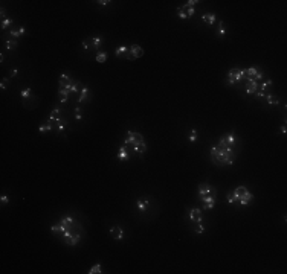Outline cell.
Here are the masks:
<instances>
[{
	"instance_id": "30bf717a",
	"label": "cell",
	"mask_w": 287,
	"mask_h": 274,
	"mask_svg": "<svg viewBox=\"0 0 287 274\" xmlns=\"http://www.w3.org/2000/svg\"><path fill=\"white\" fill-rule=\"evenodd\" d=\"M110 233H112L113 239H116V241H121L122 238H124V230H122L121 227H112L110 228Z\"/></svg>"
},
{
	"instance_id": "484cf974",
	"label": "cell",
	"mask_w": 287,
	"mask_h": 274,
	"mask_svg": "<svg viewBox=\"0 0 287 274\" xmlns=\"http://www.w3.org/2000/svg\"><path fill=\"white\" fill-rule=\"evenodd\" d=\"M272 84H273V82H272V79H266V81L261 84V87H258V88H260V90H263L264 93H266V90H267L269 87H272Z\"/></svg>"
},
{
	"instance_id": "44dd1931",
	"label": "cell",
	"mask_w": 287,
	"mask_h": 274,
	"mask_svg": "<svg viewBox=\"0 0 287 274\" xmlns=\"http://www.w3.org/2000/svg\"><path fill=\"white\" fill-rule=\"evenodd\" d=\"M55 125H57V130H58V131H63L64 128H66V125H67V120L63 119V117H60L58 120L55 122Z\"/></svg>"
},
{
	"instance_id": "d4e9b609",
	"label": "cell",
	"mask_w": 287,
	"mask_h": 274,
	"mask_svg": "<svg viewBox=\"0 0 287 274\" xmlns=\"http://www.w3.org/2000/svg\"><path fill=\"white\" fill-rule=\"evenodd\" d=\"M224 35H226L224 23H223V21H218V37H220V38H224Z\"/></svg>"
},
{
	"instance_id": "ffe728a7",
	"label": "cell",
	"mask_w": 287,
	"mask_h": 274,
	"mask_svg": "<svg viewBox=\"0 0 287 274\" xmlns=\"http://www.w3.org/2000/svg\"><path fill=\"white\" fill-rule=\"evenodd\" d=\"M52 123H54V122H49V120H47L46 123H43V125H40V132H41V134H45V132L51 131L52 128H54V125H52Z\"/></svg>"
},
{
	"instance_id": "b9f144b4",
	"label": "cell",
	"mask_w": 287,
	"mask_h": 274,
	"mask_svg": "<svg viewBox=\"0 0 287 274\" xmlns=\"http://www.w3.org/2000/svg\"><path fill=\"white\" fill-rule=\"evenodd\" d=\"M83 47H84V50H89V47H90V41H89V40H83Z\"/></svg>"
},
{
	"instance_id": "f5cc1de1",
	"label": "cell",
	"mask_w": 287,
	"mask_h": 274,
	"mask_svg": "<svg viewBox=\"0 0 287 274\" xmlns=\"http://www.w3.org/2000/svg\"><path fill=\"white\" fill-rule=\"evenodd\" d=\"M17 73H19V70H17V69H14V70H12V72H11V76L9 78H12V76H15V75Z\"/></svg>"
},
{
	"instance_id": "681fc988",
	"label": "cell",
	"mask_w": 287,
	"mask_h": 274,
	"mask_svg": "<svg viewBox=\"0 0 287 274\" xmlns=\"http://www.w3.org/2000/svg\"><path fill=\"white\" fill-rule=\"evenodd\" d=\"M0 17H2L3 20H5V17H6V11H5V8H2V9H0Z\"/></svg>"
},
{
	"instance_id": "f35d334b",
	"label": "cell",
	"mask_w": 287,
	"mask_h": 274,
	"mask_svg": "<svg viewBox=\"0 0 287 274\" xmlns=\"http://www.w3.org/2000/svg\"><path fill=\"white\" fill-rule=\"evenodd\" d=\"M177 14H179V17L182 20H185V19H188V15H186V12H185L183 9H180V8H177Z\"/></svg>"
},
{
	"instance_id": "4fadbf2b",
	"label": "cell",
	"mask_w": 287,
	"mask_h": 274,
	"mask_svg": "<svg viewBox=\"0 0 287 274\" xmlns=\"http://www.w3.org/2000/svg\"><path fill=\"white\" fill-rule=\"evenodd\" d=\"M25 30H26V29L23 28V26H20L19 29H9V35H11L12 40H17L19 37H21V35L25 34Z\"/></svg>"
},
{
	"instance_id": "e0dca14e",
	"label": "cell",
	"mask_w": 287,
	"mask_h": 274,
	"mask_svg": "<svg viewBox=\"0 0 287 274\" xmlns=\"http://www.w3.org/2000/svg\"><path fill=\"white\" fill-rule=\"evenodd\" d=\"M118 158H119V161H124V160H127V158H129V152H127V146H121V148H119Z\"/></svg>"
},
{
	"instance_id": "3957f363",
	"label": "cell",
	"mask_w": 287,
	"mask_h": 274,
	"mask_svg": "<svg viewBox=\"0 0 287 274\" xmlns=\"http://www.w3.org/2000/svg\"><path fill=\"white\" fill-rule=\"evenodd\" d=\"M144 55V49L138 44H133V46L129 49V54H125V58L127 60H135V58H141Z\"/></svg>"
},
{
	"instance_id": "6da1fadb",
	"label": "cell",
	"mask_w": 287,
	"mask_h": 274,
	"mask_svg": "<svg viewBox=\"0 0 287 274\" xmlns=\"http://www.w3.org/2000/svg\"><path fill=\"white\" fill-rule=\"evenodd\" d=\"M63 239H64V242L67 245L73 247V245L78 244L79 239H81V233H73L72 230H67V232L63 233Z\"/></svg>"
},
{
	"instance_id": "c3c4849f",
	"label": "cell",
	"mask_w": 287,
	"mask_h": 274,
	"mask_svg": "<svg viewBox=\"0 0 287 274\" xmlns=\"http://www.w3.org/2000/svg\"><path fill=\"white\" fill-rule=\"evenodd\" d=\"M214 207V204H203V210H211Z\"/></svg>"
},
{
	"instance_id": "4dcf8cb0",
	"label": "cell",
	"mask_w": 287,
	"mask_h": 274,
	"mask_svg": "<svg viewBox=\"0 0 287 274\" xmlns=\"http://www.w3.org/2000/svg\"><path fill=\"white\" fill-rule=\"evenodd\" d=\"M226 200H228V203H229V204H232V203L238 201V198L235 197V193H234V192H229L228 195H226Z\"/></svg>"
},
{
	"instance_id": "52a82bcc",
	"label": "cell",
	"mask_w": 287,
	"mask_h": 274,
	"mask_svg": "<svg viewBox=\"0 0 287 274\" xmlns=\"http://www.w3.org/2000/svg\"><path fill=\"white\" fill-rule=\"evenodd\" d=\"M246 82H248V84H246V93H248V95H254L255 91L258 90V82L255 81L254 78H248V79H246Z\"/></svg>"
},
{
	"instance_id": "ba28073f",
	"label": "cell",
	"mask_w": 287,
	"mask_h": 274,
	"mask_svg": "<svg viewBox=\"0 0 287 274\" xmlns=\"http://www.w3.org/2000/svg\"><path fill=\"white\" fill-rule=\"evenodd\" d=\"M188 218L196 224L202 222V209H191L188 213Z\"/></svg>"
},
{
	"instance_id": "f6af8a7d",
	"label": "cell",
	"mask_w": 287,
	"mask_h": 274,
	"mask_svg": "<svg viewBox=\"0 0 287 274\" xmlns=\"http://www.w3.org/2000/svg\"><path fill=\"white\" fill-rule=\"evenodd\" d=\"M6 85H8V79L5 78L2 81V84H0V88H2V90H6Z\"/></svg>"
},
{
	"instance_id": "603a6c76",
	"label": "cell",
	"mask_w": 287,
	"mask_h": 274,
	"mask_svg": "<svg viewBox=\"0 0 287 274\" xmlns=\"http://www.w3.org/2000/svg\"><path fill=\"white\" fill-rule=\"evenodd\" d=\"M203 204H215V198L214 195H206V197H202L200 198Z\"/></svg>"
},
{
	"instance_id": "9a60e30c",
	"label": "cell",
	"mask_w": 287,
	"mask_h": 274,
	"mask_svg": "<svg viewBox=\"0 0 287 274\" xmlns=\"http://www.w3.org/2000/svg\"><path fill=\"white\" fill-rule=\"evenodd\" d=\"M202 20H203V21H206L208 24H214V23H215V14H212V12L203 14V15H202Z\"/></svg>"
},
{
	"instance_id": "bcb514c9",
	"label": "cell",
	"mask_w": 287,
	"mask_h": 274,
	"mask_svg": "<svg viewBox=\"0 0 287 274\" xmlns=\"http://www.w3.org/2000/svg\"><path fill=\"white\" fill-rule=\"evenodd\" d=\"M0 201H2L3 204H6V203H9V198H8L6 195H2V197H0Z\"/></svg>"
},
{
	"instance_id": "d6986e66",
	"label": "cell",
	"mask_w": 287,
	"mask_h": 274,
	"mask_svg": "<svg viewBox=\"0 0 287 274\" xmlns=\"http://www.w3.org/2000/svg\"><path fill=\"white\" fill-rule=\"evenodd\" d=\"M223 140H224V143H226V145L232 146L234 142H235V134H234V132H229V134L223 136Z\"/></svg>"
},
{
	"instance_id": "db71d44e",
	"label": "cell",
	"mask_w": 287,
	"mask_h": 274,
	"mask_svg": "<svg viewBox=\"0 0 287 274\" xmlns=\"http://www.w3.org/2000/svg\"><path fill=\"white\" fill-rule=\"evenodd\" d=\"M281 132H282V134H286V132H287V128H286V125H282V126H281Z\"/></svg>"
},
{
	"instance_id": "f907efd6",
	"label": "cell",
	"mask_w": 287,
	"mask_h": 274,
	"mask_svg": "<svg viewBox=\"0 0 287 274\" xmlns=\"http://www.w3.org/2000/svg\"><path fill=\"white\" fill-rule=\"evenodd\" d=\"M238 203H240L241 206H246V204H248L249 201H248V200H244V198H240V200H238Z\"/></svg>"
},
{
	"instance_id": "d590c367",
	"label": "cell",
	"mask_w": 287,
	"mask_h": 274,
	"mask_svg": "<svg viewBox=\"0 0 287 274\" xmlns=\"http://www.w3.org/2000/svg\"><path fill=\"white\" fill-rule=\"evenodd\" d=\"M51 230H52V233H54V235H58V233H63V230H61V225H60V224L52 225V228H51Z\"/></svg>"
},
{
	"instance_id": "7c38bea8",
	"label": "cell",
	"mask_w": 287,
	"mask_h": 274,
	"mask_svg": "<svg viewBox=\"0 0 287 274\" xmlns=\"http://www.w3.org/2000/svg\"><path fill=\"white\" fill-rule=\"evenodd\" d=\"M148 204H150V200H148V198H145V200H142V198H141V200L136 201V206H138V210H139V212H145V210L148 209Z\"/></svg>"
},
{
	"instance_id": "816d5d0a",
	"label": "cell",
	"mask_w": 287,
	"mask_h": 274,
	"mask_svg": "<svg viewBox=\"0 0 287 274\" xmlns=\"http://www.w3.org/2000/svg\"><path fill=\"white\" fill-rule=\"evenodd\" d=\"M96 3H99V5H103V6H105V5H109V0H99V2H96Z\"/></svg>"
},
{
	"instance_id": "4316f807",
	"label": "cell",
	"mask_w": 287,
	"mask_h": 274,
	"mask_svg": "<svg viewBox=\"0 0 287 274\" xmlns=\"http://www.w3.org/2000/svg\"><path fill=\"white\" fill-rule=\"evenodd\" d=\"M17 47V40H8L6 41V49L8 50H14Z\"/></svg>"
},
{
	"instance_id": "8992f818",
	"label": "cell",
	"mask_w": 287,
	"mask_h": 274,
	"mask_svg": "<svg viewBox=\"0 0 287 274\" xmlns=\"http://www.w3.org/2000/svg\"><path fill=\"white\" fill-rule=\"evenodd\" d=\"M73 82H75V81L72 79V76H70V75L61 73V75H60V81H58V87H60V88H66V87L72 85Z\"/></svg>"
},
{
	"instance_id": "1f68e13d",
	"label": "cell",
	"mask_w": 287,
	"mask_h": 274,
	"mask_svg": "<svg viewBox=\"0 0 287 274\" xmlns=\"http://www.w3.org/2000/svg\"><path fill=\"white\" fill-rule=\"evenodd\" d=\"M257 72H258L257 67H249V69H246V75H248V78H254Z\"/></svg>"
},
{
	"instance_id": "ac0fdd59",
	"label": "cell",
	"mask_w": 287,
	"mask_h": 274,
	"mask_svg": "<svg viewBox=\"0 0 287 274\" xmlns=\"http://www.w3.org/2000/svg\"><path fill=\"white\" fill-rule=\"evenodd\" d=\"M60 113H61L60 108H54V110L51 111V116H49V119H47V120H49V122H57V120L60 119Z\"/></svg>"
},
{
	"instance_id": "277c9868",
	"label": "cell",
	"mask_w": 287,
	"mask_h": 274,
	"mask_svg": "<svg viewBox=\"0 0 287 274\" xmlns=\"http://www.w3.org/2000/svg\"><path fill=\"white\" fill-rule=\"evenodd\" d=\"M228 76H232L235 81H241V79H248V75H246V70L241 69H231L228 72Z\"/></svg>"
},
{
	"instance_id": "7402d4cb",
	"label": "cell",
	"mask_w": 287,
	"mask_h": 274,
	"mask_svg": "<svg viewBox=\"0 0 287 274\" xmlns=\"http://www.w3.org/2000/svg\"><path fill=\"white\" fill-rule=\"evenodd\" d=\"M266 102L270 104V105H278L280 104V99H278L276 96H273V95H266Z\"/></svg>"
},
{
	"instance_id": "e575fe53",
	"label": "cell",
	"mask_w": 287,
	"mask_h": 274,
	"mask_svg": "<svg viewBox=\"0 0 287 274\" xmlns=\"http://www.w3.org/2000/svg\"><path fill=\"white\" fill-rule=\"evenodd\" d=\"M90 274H99V273H103L101 271V265L99 263H96V265H93V267L90 268V271H89Z\"/></svg>"
},
{
	"instance_id": "9c48e42d",
	"label": "cell",
	"mask_w": 287,
	"mask_h": 274,
	"mask_svg": "<svg viewBox=\"0 0 287 274\" xmlns=\"http://www.w3.org/2000/svg\"><path fill=\"white\" fill-rule=\"evenodd\" d=\"M145 151H147V143H145V140H141L139 143L133 145V152L138 154V156H144Z\"/></svg>"
},
{
	"instance_id": "ee69618b",
	"label": "cell",
	"mask_w": 287,
	"mask_h": 274,
	"mask_svg": "<svg viewBox=\"0 0 287 274\" xmlns=\"http://www.w3.org/2000/svg\"><path fill=\"white\" fill-rule=\"evenodd\" d=\"M194 12H196V11H194V8H186V15L188 17H192Z\"/></svg>"
},
{
	"instance_id": "8fae6325",
	"label": "cell",
	"mask_w": 287,
	"mask_h": 274,
	"mask_svg": "<svg viewBox=\"0 0 287 274\" xmlns=\"http://www.w3.org/2000/svg\"><path fill=\"white\" fill-rule=\"evenodd\" d=\"M58 95H60V102H67V96L70 95V85L66 87V88H60L58 90Z\"/></svg>"
},
{
	"instance_id": "5b68a950",
	"label": "cell",
	"mask_w": 287,
	"mask_h": 274,
	"mask_svg": "<svg viewBox=\"0 0 287 274\" xmlns=\"http://www.w3.org/2000/svg\"><path fill=\"white\" fill-rule=\"evenodd\" d=\"M215 193V189L211 187L209 183H202L200 186H198V195L202 197H206V195H214Z\"/></svg>"
},
{
	"instance_id": "74e56055",
	"label": "cell",
	"mask_w": 287,
	"mask_h": 274,
	"mask_svg": "<svg viewBox=\"0 0 287 274\" xmlns=\"http://www.w3.org/2000/svg\"><path fill=\"white\" fill-rule=\"evenodd\" d=\"M20 96H21V98H25V99H28L29 96H31V88H25V90L20 93Z\"/></svg>"
},
{
	"instance_id": "cb8c5ba5",
	"label": "cell",
	"mask_w": 287,
	"mask_h": 274,
	"mask_svg": "<svg viewBox=\"0 0 287 274\" xmlns=\"http://www.w3.org/2000/svg\"><path fill=\"white\" fill-rule=\"evenodd\" d=\"M98 63H105V60H107V54L105 52H103V50H99L98 54H96V58H95Z\"/></svg>"
},
{
	"instance_id": "d6a6232c",
	"label": "cell",
	"mask_w": 287,
	"mask_h": 274,
	"mask_svg": "<svg viewBox=\"0 0 287 274\" xmlns=\"http://www.w3.org/2000/svg\"><path fill=\"white\" fill-rule=\"evenodd\" d=\"M188 139H189V142H196V140H197V130H194V128H192V130L191 131H189V137H188Z\"/></svg>"
},
{
	"instance_id": "2e32d148",
	"label": "cell",
	"mask_w": 287,
	"mask_h": 274,
	"mask_svg": "<svg viewBox=\"0 0 287 274\" xmlns=\"http://www.w3.org/2000/svg\"><path fill=\"white\" fill-rule=\"evenodd\" d=\"M89 88L87 87H83V90L79 91V99H78V102H87L89 101Z\"/></svg>"
},
{
	"instance_id": "7dc6e473",
	"label": "cell",
	"mask_w": 287,
	"mask_h": 274,
	"mask_svg": "<svg viewBox=\"0 0 287 274\" xmlns=\"http://www.w3.org/2000/svg\"><path fill=\"white\" fill-rule=\"evenodd\" d=\"M228 84H231V85H234V84H237V81H235V79H234L232 76H228V81H226Z\"/></svg>"
},
{
	"instance_id": "83f0119b",
	"label": "cell",
	"mask_w": 287,
	"mask_h": 274,
	"mask_svg": "<svg viewBox=\"0 0 287 274\" xmlns=\"http://www.w3.org/2000/svg\"><path fill=\"white\" fill-rule=\"evenodd\" d=\"M125 52H129V49H127L125 46H119V47H116V56H122V55H125Z\"/></svg>"
},
{
	"instance_id": "836d02e7",
	"label": "cell",
	"mask_w": 287,
	"mask_h": 274,
	"mask_svg": "<svg viewBox=\"0 0 287 274\" xmlns=\"http://www.w3.org/2000/svg\"><path fill=\"white\" fill-rule=\"evenodd\" d=\"M11 24H12V19H5V20H2V29H3V30L8 29Z\"/></svg>"
},
{
	"instance_id": "60d3db41",
	"label": "cell",
	"mask_w": 287,
	"mask_h": 274,
	"mask_svg": "<svg viewBox=\"0 0 287 274\" xmlns=\"http://www.w3.org/2000/svg\"><path fill=\"white\" fill-rule=\"evenodd\" d=\"M203 232H205V227H203V225L198 222L197 227H196V233H198V235H200V233H203Z\"/></svg>"
},
{
	"instance_id": "f546056e",
	"label": "cell",
	"mask_w": 287,
	"mask_h": 274,
	"mask_svg": "<svg viewBox=\"0 0 287 274\" xmlns=\"http://www.w3.org/2000/svg\"><path fill=\"white\" fill-rule=\"evenodd\" d=\"M101 43H103V38H101V37H95V38H92V46H93L95 49H98V47L101 46Z\"/></svg>"
},
{
	"instance_id": "8d00e7d4",
	"label": "cell",
	"mask_w": 287,
	"mask_h": 274,
	"mask_svg": "<svg viewBox=\"0 0 287 274\" xmlns=\"http://www.w3.org/2000/svg\"><path fill=\"white\" fill-rule=\"evenodd\" d=\"M75 119H77V120H83V111L79 107L75 108Z\"/></svg>"
},
{
	"instance_id": "7a4b0ae2",
	"label": "cell",
	"mask_w": 287,
	"mask_h": 274,
	"mask_svg": "<svg viewBox=\"0 0 287 274\" xmlns=\"http://www.w3.org/2000/svg\"><path fill=\"white\" fill-rule=\"evenodd\" d=\"M141 140H144L142 134L135 132V131H127V137L124 139V143H125V146H133V145L139 143Z\"/></svg>"
},
{
	"instance_id": "f1b7e54d",
	"label": "cell",
	"mask_w": 287,
	"mask_h": 274,
	"mask_svg": "<svg viewBox=\"0 0 287 274\" xmlns=\"http://www.w3.org/2000/svg\"><path fill=\"white\" fill-rule=\"evenodd\" d=\"M79 88H81V82H78V81H75L72 85H70V91L72 93H78L79 91Z\"/></svg>"
},
{
	"instance_id": "ab89813d",
	"label": "cell",
	"mask_w": 287,
	"mask_h": 274,
	"mask_svg": "<svg viewBox=\"0 0 287 274\" xmlns=\"http://www.w3.org/2000/svg\"><path fill=\"white\" fill-rule=\"evenodd\" d=\"M263 78H264L263 70H258V72L255 73V76H254V79H255V81H260V79H263Z\"/></svg>"
},
{
	"instance_id": "7bdbcfd3",
	"label": "cell",
	"mask_w": 287,
	"mask_h": 274,
	"mask_svg": "<svg viewBox=\"0 0 287 274\" xmlns=\"http://www.w3.org/2000/svg\"><path fill=\"white\" fill-rule=\"evenodd\" d=\"M255 96H257V98H264V96H266V93H264L263 90H260V88H258V90L255 91Z\"/></svg>"
},
{
	"instance_id": "5bb4252c",
	"label": "cell",
	"mask_w": 287,
	"mask_h": 274,
	"mask_svg": "<svg viewBox=\"0 0 287 274\" xmlns=\"http://www.w3.org/2000/svg\"><path fill=\"white\" fill-rule=\"evenodd\" d=\"M234 193H235V197L240 200V198H244L246 195H248V189H246L244 186H238L235 191H234Z\"/></svg>"
}]
</instances>
